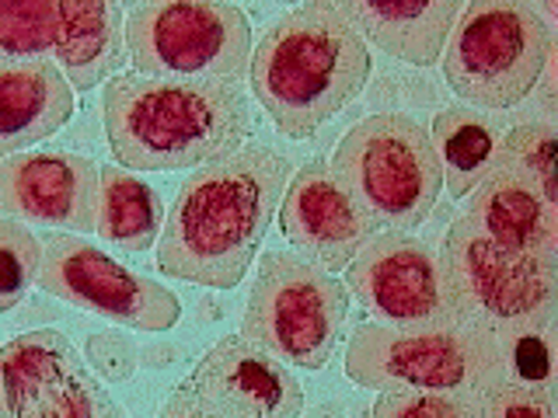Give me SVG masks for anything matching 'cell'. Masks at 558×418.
<instances>
[{"label": "cell", "mask_w": 558, "mask_h": 418, "mask_svg": "<svg viewBox=\"0 0 558 418\" xmlns=\"http://www.w3.org/2000/svg\"><path fill=\"white\" fill-rule=\"evenodd\" d=\"M287 182V153L269 144H244L192 171L157 237V269L192 286L234 290L262 251Z\"/></svg>", "instance_id": "obj_1"}, {"label": "cell", "mask_w": 558, "mask_h": 418, "mask_svg": "<svg viewBox=\"0 0 558 418\" xmlns=\"http://www.w3.org/2000/svg\"><path fill=\"white\" fill-rule=\"evenodd\" d=\"M101 126L119 168L199 171L252 136V101L234 81L119 74L101 91Z\"/></svg>", "instance_id": "obj_2"}, {"label": "cell", "mask_w": 558, "mask_h": 418, "mask_svg": "<svg viewBox=\"0 0 558 418\" xmlns=\"http://www.w3.org/2000/svg\"><path fill=\"white\" fill-rule=\"evenodd\" d=\"M374 57L336 0L290 8L252 49V95L287 139H307L353 104Z\"/></svg>", "instance_id": "obj_3"}, {"label": "cell", "mask_w": 558, "mask_h": 418, "mask_svg": "<svg viewBox=\"0 0 558 418\" xmlns=\"http://www.w3.org/2000/svg\"><path fill=\"white\" fill-rule=\"evenodd\" d=\"M345 377L366 391L471 394L488 397L506 380L502 348L493 328H388L360 324L345 345Z\"/></svg>", "instance_id": "obj_4"}, {"label": "cell", "mask_w": 558, "mask_h": 418, "mask_svg": "<svg viewBox=\"0 0 558 418\" xmlns=\"http://www.w3.org/2000/svg\"><path fill=\"white\" fill-rule=\"evenodd\" d=\"M555 57V25L537 4L471 0L440 57L444 81L468 109L506 112L527 101Z\"/></svg>", "instance_id": "obj_5"}, {"label": "cell", "mask_w": 558, "mask_h": 418, "mask_svg": "<svg viewBox=\"0 0 558 418\" xmlns=\"http://www.w3.org/2000/svg\"><path fill=\"white\" fill-rule=\"evenodd\" d=\"M328 168L377 231H415L444 196V171L429 130L405 112H377L349 126Z\"/></svg>", "instance_id": "obj_6"}, {"label": "cell", "mask_w": 558, "mask_h": 418, "mask_svg": "<svg viewBox=\"0 0 558 418\" xmlns=\"http://www.w3.org/2000/svg\"><path fill=\"white\" fill-rule=\"evenodd\" d=\"M349 321L342 279L301 255L266 251L241 318V335L262 353L296 370H325Z\"/></svg>", "instance_id": "obj_7"}, {"label": "cell", "mask_w": 558, "mask_h": 418, "mask_svg": "<svg viewBox=\"0 0 558 418\" xmlns=\"http://www.w3.org/2000/svg\"><path fill=\"white\" fill-rule=\"evenodd\" d=\"M126 60L144 77L244 84L252 70L248 14L214 0L136 4L126 11Z\"/></svg>", "instance_id": "obj_8"}, {"label": "cell", "mask_w": 558, "mask_h": 418, "mask_svg": "<svg viewBox=\"0 0 558 418\" xmlns=\"http://www.w3.org/2000/svg\"><path fill=\"white\" fill-rule=\"evenodd\" d=\"M555 261V255L506 251L468 213L450 223L440 251V269L461 314L496 335L523 324H551Z\"/></svg>", "instance_id": "obj_9"}, {"label": "cell", "mask_w": 558, "mask_h": 418, "mask_svg": "<svg viewBox=\"0 0 558 418\" xmlns=\"http://www.w3.org/2000/svg\"><path fill=\"white\" fill-rule=\"evenodd\" d=\"M304 388L290 366L244 335H223L185 373L154 418H301Z\"/></svg>", "instance_id": "obj_10"}, {"label": "cell", "mask_w": 558, "mask_h": 418, "mask_svg": "<svg viewBox=\"0 0 558 418\" xmlns=\"http://www.w3.org/2000/svg\"><path fill=\"white\" fill-rule=\"evenodd\" d=\"M35 286L70 307L147 335L168 331L182 318L179 296L165 283L126 269L109 251L74 234H52L43 241V269Z\"/></svg>", "instance_id": "obj_11"}, {"label": "cell", "mask_w": 558, "mask_h": 418, "mask_svg": "<svg viewBox=\"0 0 558 418\" xmlns=\"http://www.w3.org/2000/svg\"><path fill=\"white\" fill-rule=\"evenodd\" d=\"M0 418H130L57 328L0 345Z\"/></svg>", "instance_id": "obj_12"}, {"label": "cell", "mask_w": 558, "mask_h": 418, "mask_svg": "<svg viewBox=\"0 0 558 418\" xmlns=\"http://www.w3.org/2000/svg\"><path fill=\"white\" fill-rule=\"evenodd\" d=\"M349 293L374 324L388 328H458L468 318L444 279L440 255L401 231H377L345 266Z\"/></svg>", "instance_id": "obj_13"}, {"label": "cell", "mask_w": 558, "mask_h": 418, "mask_svg": "<svg viewBox=\"0 0 558 418\" xmlns=\"http://www.w3.org/2000/svg\"><path fill=\"white\" fill-rule=\"evenodd\" d=\"M279 231L304 261L336 275L377 234V223L325 161H307L279 199Z\"/></svg>", "instance_id": "obj_14"}, {"label": "cell", "mask_w": 558, "mask_h": 418, "mask_svg": "<svg viewBox=\"0 0 558 418\" xmlns=\"http://www.w3.org/2000/svg\"><path fill=\"white\" fill-rule=\"evenodd\" d=\"M98 164L70 150H35L0 161V209L11 220L92 234L98 213Z\"/></svg>", "instance_id": "obj_15"}, {"label": "cell", "mask_w": 558, "mask_h": 418, "mask_svg": "<svg viewBox=\"0 0 558 418\" xmlns=\"http://www.w3.org/2000/svg\"><path fill=\"white\" fill-rule=\"evenodd\" d=\"M74 119V87L52 60L0 63V161L57 136Z\"/></svg>", "instance_id": "obj_16"}, {"label": "cell", "mask_w": 558, "mask_h": 418, "mask_svg": "<svg viewBox=\"0 0 558 418\" xmlns=\"http://www.w3.org/2000/svg\"><path fill=\"white\" fill-rule=\"evenodd\" d=\"M52 63L74 91H95L126 66V8L92 0H57Z\"/></svg>", "instance_id": "obj_17"}, {"label": "cell", "mask_w": 558, "mask_h": 418, "mask_svg": "<svg viewBox=\"0 0 558 418\" xmlns=\"http://www.w3.org/2000/svg\"><path fill=\"white\" fill-rule=\"evenodd\" d=\"M342 14L356 25L363 42L409 66H436L461 17V0L433 4H391V0H345Z\"/></svg>", "instance_id": "obj_18"}, {"label": "cell", "mask_w": 558, "mask_h": 418, "mask_svg": "<svg viewBox=\"0 0 558 418\" xmlns=\"http://www.w3.org/2000/svg\"><path fill=\"white\" fill-rule=\"evenodd\" d=\"M468 217L506 251L558 258V209L541 202L537 192L510 171L493 168V174L471 192Z\"/></svg>", "instance_id": "obj_19"}, {"label": "cell", "mask_w": 558, "mask_h": 418, "mask_svg": "<svg viewBox=\"0 0 558 418\" xmlns=\"http://www.w3.org/2000/svg\"><path fill=\"white\" fill-rule=\"evenodd\" d=\"M433 150L444 171V188L450 199H468L496 168L502 130L493 115L468 109V104H447L433 119Z\"/></svg>", "instance_id": "obj_20"}, {"label": "cell", "mask_w": 558, "mask_h": 418, "mask_svg": "<svg viewBox=\"0 0 558 418\" xmlns=\"http://www.w3.org/2000/svg\"><path fill=\"white\" fill-rule=\"evenodd\" d=\"M165 226V202L147 179L126 168L98 171V213L95 234L126 255L150 251Z\"/></svg>", "instance_id": "obj_21"}, {"label": "cell", "mask_w": 558, "mask_h": 418, "mask_svg": "<svg viewBox=\"0 0 558 418\" xmlns=\"http://www.w3.org/2000/svg\"><path fill=\"white\" fill-rule=\"evenodd\" d=\"M496 168L510 171L527 188L537 192V199L558 209L555 188V126L545 119L520 122L510 133H502Z\"/></svg>", "instance_id": "obj_22"}, {"label": "cell", "mask_w": 558, "mask_h": 418, "mask_svg": "<svg viewBox=\"0 0 558 418\" xmlns=\"http://www.w3.org/2000/svg\"><path fill=\"white\" fill-rule=\"evenodd\" d=\"M57 0H0V63L52 60Z\"/></svg>", "instance_id": "obj_23"}, {"label": "cell", "mask_w": 558, "mask_h": 418, "mask_svg": "<svg viewBox=\"0 0 558 418\" xmlns=\"http://www.w3.org/2000/svg\"><path fill=\"white\" fill-rule=\"evenodd\" d=\"M43 241L28 231V223L4 217L0 220V314L14 310L28 290L39 283Z\"/></svg>", "instance_id": "obj_24"}, {"label": "cell", "mask_w": 558, "mask_h": 418, "mask_svg": "<svg viewBox=\"0 0 558 418\" xmlns=\"http://www.w3.org/2000/svg\"><path fill=\"white\" fill-rule=\"evenodd\" d=\"M551 324H523L499 331L502 366L506 380L520 383V388L551 394Z\"/></svg>", "instance_id": "obj_25"}, {"label": "cell", "mask_w": 558, "mask_h": 418, "mask_svg": "<svg viewBox=\"0 0 558 418\" xmlns=\"http://www.w3.org/2000/svg\"><path fill=\"white\" fill-rule=\"evenodd\" d=\"M371 418H485V408H482V397H471V394L388 391L377 397Z\"/></svg>", "instance_id": "obj_26"}, {"label": "cell", "mask_w": 558, "mask_h": 418, "mask_svg": "<svg viewBox=\"0 0 558 418\" xmlns=\"http://www.w3.org/2000/svg\"><path fill=\"white\" fill-rule=\"evenodd\" d=\"M84 362L92 366L98 380L122 383L136 373V345L112 328L92 331L84 342Z\"/></svg>", "instance_id": "obj_27"}, {"label": "cell", "mask_w": 558, "mask_h": 418, "mask_svg": "<svg viewBox=\"0 0 558 418\" xmlns=\"http://www.w3.org/2000/svg\"><path fill=\"white\" fill-rule=\"evenodd\" d=\"M485 418H555L551 394L520 388V383L502 380L499 388L482 401Z\"/></svg>", "instance_id": "obj_28"}]
</instances>
